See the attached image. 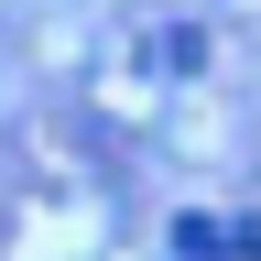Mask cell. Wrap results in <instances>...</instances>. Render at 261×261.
Segmentation results:
<instances>
[{"label":"cell","instance_id":"6da1fadb","mask_svg":"<svg viewBox=\"0 0 261 261\" xmlns=\"http://www.w3.org/2000/svg\"><path fill=\"white\" fill-rule=\"evenodd\" d=\"M196 55H207V33L174 22V33H152V65H174V76H196Z\"/></svg>","mask_w":261,"mask_h":261}]
</instances>
